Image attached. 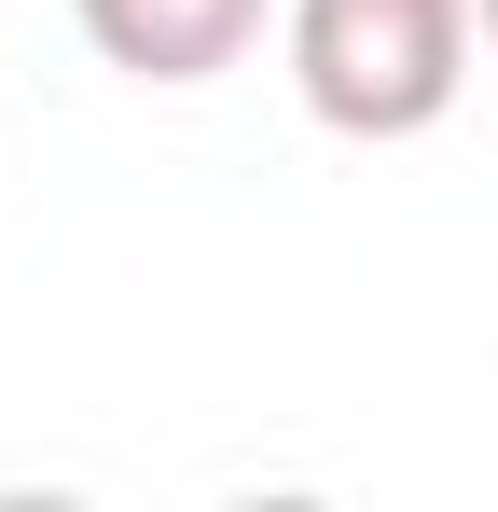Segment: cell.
<instances>
[{"instance_id":"1","label":"cell","mask_w":498,"mask_h":512,"mask_svg":"<svg viewBox=\"0 0 498 512\" xmlns=\"http://www.w3.org/2000/svg\"><path fill=\"white\" fill-rule=\"evenodd\" d=\"M485 0H291V97L332 139H429L471 97Z\"/></svg>"},{"instance_id":"2","label":"cell","mask_w":498,"mask_h":512,"mask_svg":"<svg viewBox=\"0 0 498 512\" xmlns=\"http://www.w3.org/2000/svg\"><path fill=\"white\" fill-rule=\"evenodd\" d=\"M70 14H83V42L125 84H222L249 42H263L277 0H70Z\"/></svg>"},{"instance_id":"3","label":"cell","mask_w":498,"mask_h":512,"mask_svg":"<svg viewBox=\"0 0 498 512\" xmlns=\"http://www.w3.org/2000/svg\"><path fill=\"white\" fill-rule=\"evenodd\" d=\"M485 42H498V0H485Z\"/></svg>"}]
</instances>
